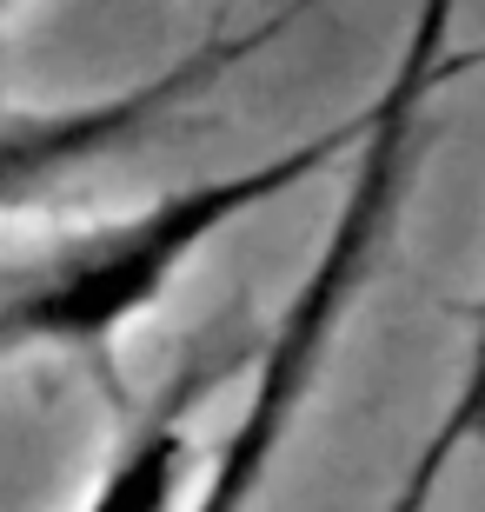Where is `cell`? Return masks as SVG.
<instances>
[{
	"instance_id": "6da1fadb",
	"label": "cell",
	"mask_w": 485,
	"mask_h": 512,
	"mask_svg": "<svg viewBox=\"0 0 485 512\" xmlns=\"http://www.w3.org/2000/svg\"><path fill=\"white\" fill-rule=\"evenodd\" d=\"M452 7L459 0H419V14L406 27V47L392 60L386 87L366 100V140H359V167L346 180V200L333 213V233L326 247L313 253V266L299 273L286 313L266 333V353L253 366V386H246L240 419L226 426V439L213 446V466L193 479L187 512H253L273 479V459H280L293 419L306 413V399L319 393V373L339 346V326L353 313L359 286L373 280L379 247H386L392 220H399V200L412 187V160L426 147V114L432 94L446 87L452 74Z\"/></svg>"
},
{
	"instance_id": "7a4b0ae2",
	"label": "cell",
	"mask_w": 485,
	"mask_h": 512,
	"mask_svg": "<svg viewBox=\"0 0 485 512\" xmlns=\"http://www.w3.org/2000/svg\"><path fill=\"white\" fill-rule=\"evenodd\" d=\"M366 127H373V114L359 107V114L333 120L313 140L260 160V167H233V173L187 180V187H167L147 207L94 220V227L54 240L47 253H34L27 266L0 273V353L54 346V353L94 360L113 380V346L127 340L133 320H147L153 306L167 300V286L187 273L193 253L213 247L233 220L273 207L280 193L306 187L333 160L359 153Z\"/></svg>"
},
{
	"instance_id": "3957f363",
	"label": "cell",
	"mask_w": 485,
	"mask_h": 512,
	"mask_svg": "<svg viewBox=\"0 0 485 512\" xmlns=\"http://www.w3.org/2000/svg\"><path fill=\"white\" fill-rule=\"evenodd\" d=\"M286 20H293V7L253 20L240 34H206V40H193L180 60H167L160 74L133 80V87H113V94H94V100H74V107L0 114V220L20 213V207H34V200H47L54 187H67V180L87 173L94 160L133 147V140L153 133L180 100H193L220 74H233L246 54H260Z\"/></svg>"
},
{
	"instance_id": "277c9868",
	"label": "cell",
	"mask_w": 485,
	"mask_h": 512,
	"mask_svg": "<svg viewBox=\"0 0 485 512\" xmlns=\"http://www.w3.org/2000/svg\"><path fill=\"white\" fill-rule=\"evenodd\" d=\"M240 366V353H193L147 406H133L120 446L94 473L80 512H187L193 493V413Z\"/></svg>"
},
{
	"instance_id": "5b68a950",
	"label": "cell",
	"mask_w": 485,
	"mask_h": 512,
	"mask_svg": "<svg viewBox=\"0 0 485 512\" xmlns=\"http://www.w3.org/2000/svg\"><path fill=\"white\" fill-rule=\"evenodd\" d=\"M466 446H485V300H479V313H472V340H466L459 386H452L446 413H439V426H432V439L419 446L406 486H399V499H392L386 512H419L432 499V486L446 479V466L466 453Z\"/></svg>"
},
{
	"instance_id": "8992f818",
	"label": "cell",
	"mask_w": 485,
	"mask_h": 512,
	"mask_svg": "<svg viewBox=\"0 0 485 512\" xmlns=\"http://www.w3.org/2000/svg\"><path fill=\"white\" fill-rule=\"evenodd\" d=\"M0 7H7V0H0Z\"/></svg>"
}]
</instances>
